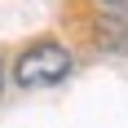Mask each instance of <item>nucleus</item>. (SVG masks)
Returning <instances> with one entry per match:
<instances>
[{
  "label": "nucleus",
  "instance_id": "2",
  "mask_svg": "<svg viewBox=\"0 0 128 128\" xmlns=\"http://www.w3.org/2000/svg\"><path fill=\"white\" fill-rule=\"evenodd\" d=\"M93 44L106 53H128V22L119 13H102L93 22Z\"/></svg>",
  "mask_w": 128,
  "mask_h": 128
},
{
  "label": "nucleus",
  "instance_id": "1",
  "mask_svg": "<svg viewBox=\"0 0 128 128\" xmlns=\"http://www.w3.org/2000/svg\"><path fill=\"white\" fill-rule=\"evenodd\" d=\"M71 75V53L58 44V40H40L31 49L18 58L13 66V80L22 84V88H53V84H62Z\"/></svg>",
  "mask_w": 128,
  "mask_h": 128
},
{
  "label": "nucleus",
  "instance_id": "3",
  "mask_svg": "<svg viewBox=\"0 0 128 128\" xmlns=\"http://www.w3.org/2000/svg\"><path fill=\"white\" fill-rule=\"evenodd\" d=\"M106 13H119V18H128V0H97Z\"/></svg>",
  "mask_w": 128,
  "mask_h": 128
},
{
  "label": "nucleus",
  "instance_id": "4",
  "mask_svg": "<svg viewBox=\"0 0 128 128\" xmlns=\"http://www.w3.org/2000/svg\"><path fill=\"white\" fill-rule=\"evenodd\" d=\"M0 84H4V75H0Z\"/></svg>",
  "mask_w": 128,
  "mask_h": 128
}]
</instances>
